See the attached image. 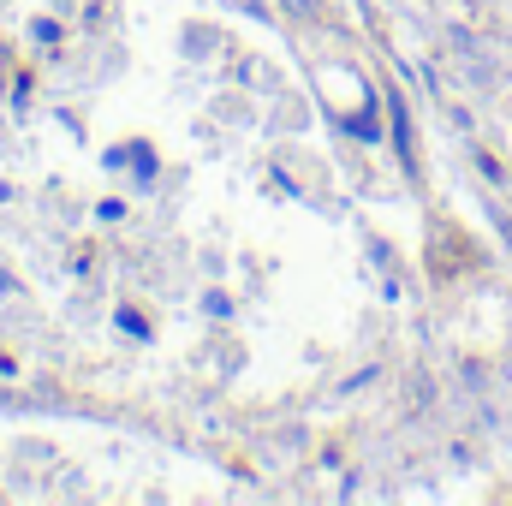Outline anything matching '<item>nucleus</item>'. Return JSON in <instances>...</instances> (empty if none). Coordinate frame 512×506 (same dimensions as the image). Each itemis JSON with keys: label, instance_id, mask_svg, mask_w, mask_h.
Returning a JSON list of instances; mask_svg holds the SVG:
<instances>
[{"label": "nucleus", "instance_id": "7ed1b4c3", "mask_svg": "<svg viewBox=\"0 0 512 506\" xmlns=\"http://www.w3.org/2000/svg\"><path fill=\"white\" fill-rule=\"evenodd\" d=\"M30 36H36V42H60V24H54V18H36Z\"/></svg>", "mask_w": 512, "mask_h": 506}, {"label": "nucleus", "instance_id": "f257e3e1", "mask_svg": "<svg viewBox=\"0 0 512 506\" xmlns=\"http://www.w3.org/2000/svg\"><path fill=\"white\" fill-rule=\"evenodd\" d=\"M114 322H120V334H126V340H149V316H137V310H120Z\"/></svg>", "mask_w": 512, "mask_h": 506}, {"label": "nucleus", "instance_id": "f03ea898", "mask_svg": "<svg viewBox=\"0 0 512 506\" xmlns=\"http://www.w3.org/2000/svg\"><path fill=\"white\" fill-rule=\"evenodd\" d=\"M131 167H137V179H155V149L137 143V149H131Z\"/></svg>", "mask_w": 512, "mask_h": 506}]
</instances>
